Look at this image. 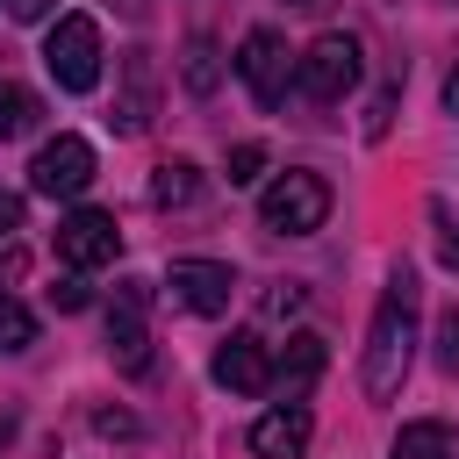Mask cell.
<instances>
[{"label":"cell","mask_w":459,"mask_h":459,"mask_svg":"<svg viewBox=\"0 0 459 459\" xmlns=\"http://www.w3.org/2000/svg\"><path fill=\"white\" fill-rule=\"evenodd\" d=\"M301 301H308V294H301V287H273V294H265V316H294V308H301Z\"/></svg>","instance_id":"obj_24"},{"label":"cell","mask_w":459,"mask_h":459,"mask_svg":"<svg viewBox=\"0 0 459 459\" xmlns=\"http://www.w3.org/2000/svg\"><path fill=\"white\" fill-rule=\"evenodd\" d=\"M50 7H57V0H7V14H14V22H43Z\"/></svg>","instance_id":"obj_26"},{"label":"cell","mask_w":459,"mask_h":459,"mask_svg":"<svg viewBox=\"0 0 459 459\" xmlns=\"http://www.w3.org/2000/svg\"><path fill=\"white\" fill-rule=\"evenodd\" d=\"M43 72L65 93H93L100 86V22L93 14H57V29L43 36Z\"/></svg>","instance_id":"obj_2"},{"label":"cell","mask_w":459,"mask_h":459,"mask_svg":"<svg viewBox=\"0 0 459 459\" xmlns=\"http://www.w3.org/2000/svg\"><path fill=\"white\" fill-rule=\"evenodd\" d=\"M294 86H301L308 100H323V108H330V100H344V93L359 86V43H351V36H337V29H330V36H316V43L294 57Z\"/></svg>","instance_id":"obj_4"},{"label":"cell","mask_w":459,"mask_h":459,"mask_svg":"<svg viewBox=\"0 0 459 459\" xmlns=\"http://www.w3.org/2000/svg\"><path fill=\"white\" fill-rule=\"evenodd\" d=\"M258 172H265V143H237L230 151V186H251Z\"/></svg>","instance_id":"obj_19"},{"label":"cell","mask_w":459,"mask_h":459,"mask_svg":"<svg viewBox=\"0 0 459 459\" xmlns=\"http://www.w3.org/2000/svg\"><path fill=\"white\" fill-rule=\"evenodd\" d=\"M201 194V165H186V158H165L158 172H151V201L158 208H186Z\"/></svg>","instance_id":"obj_13"},{"label":"cell","mask_w":459,"mask_h":459,"mask_svg":"<svg viewBox=\"0 0 459 459\" xmlns=\"http://www.w3.org/2000/svg\"><path fill=\"white\" fill-rule=\"evenodd\" d=\"M308 430H316L308 409H301V402H280L273 416L251 423V452H258V459H301V452H308Z\"/></svg>","instance_id":"obj_12"},{"label":"cell","mask_w":459,"mask_h":459,"mask_svg":"<svg viewBox=\"0 0 459 459\" xmlns=\"http://www.w3.org/2000/svg\"><path fill=\"white\" fill-rule=\"evenodd\" d=\"M387 459H452V430H445V423H430V416H423V423H402Z\"/></svg>","instance_id":"obj_14"},{"label":"cell","mask_w":459,"mask_h":459,"mask_svg":"<svg viewBox=\"0 0 459 459\" xmlns=\"http://www.w3.org/2000/svg\"><path fill=\"white\" fill-rule=\"evenodd\" d=\"M430 215H437V258H445V265H459V215H452L445 201H437Z\"/></svg>","instance_id":"obj_21"},{"label":"cell","mask_w":459,"mask_h":459,"mask_svg":"<svg viewBox=\"0 0 459 459\" xmlns=\"http://www.w3.org/2000/svg\"><path fill=\"white\" fill-rule=\"evenodd\" d=\"M29 344H36V316L14 294H0V351H29Z\"/></svg>","instance_id":"obj_18"},{"label":"cell","mask_w":459,"mask_h":459,"mask_svg":"<svg viewBox=\"0 0 459 459\" xmlns=\"http://www.w3.org/2000/svg\"><path fill=\"white\" fill-rule=\"evenodd\" d=\"M215 380H222L230 394H265V387H273V351H265V337H258V330L222 337V351H215Z\"/></svg>","instance_id":"obj_10"},{"label":"cell","mask_w":459,"mask_h":459,"mask_svg":"<svg viewBox=\"0 0 459 459\" xmlns=\"http://www.w3.org/2000/svg\"><path fill=\"white\" fill-rule=\"evenodd\" d=\"M409 351H416V273H394V280H387V294H380V308H373L366 366H359V380H366V394H373V402L402 394Z\"/></svg>","instance_id":"obj_1"},{"label":"cell","mask_w":459,"mask_h":459,"mask_svg":"<svg viewBox=\"0 0 459 459\" xmlns=\"http://www.w3.org/2000/svg\"><path fill=\"white\" fill-rule=\"evenodd\" d=\"M93 430H100V437H136V416H122V409H100V416H93Z\"/></svg>","instance_id":"obj_22"},{"label":"cell","mask_w":459,"mask_h":459,"mask_svg":"<svg viewBox=\"0 0 459 459\" xmlns=\"http://www.w3.org/2000/svg\"><path fill=\"white\" fill-rule=\"evenodd\" d=\"M7 437H14V423H7V416H0V445H7Z\"/></svg>","instance_id":"obj_28"},{"label":"cell","mask_w":459,"mask_h":459,"mask_svg":"<svg viewBox=\"0 0 459 459\" xmlns=\"http://www.w3.org/2000/svg\"><path fill=\"white\" fill-rule=\"evenodd\" d=\"M437 366H445V373H459V308H445V316H437Z\"/></svg>","instance_id":"obj_20"},{"label":"cell","mask_w":459,"mask_h":459,"mask_svg":"<svg viewBox=\"0 0 459 459\" xmlns=\"http://www.w3.org/2000/svg\"><path fill=\"white\" fill-rule=\"evenodd\" d=\"M237 294V273L222 258H172V301L194 316H222Z\"/></svg>","instance_id":"obj_9"},{"label":"cell","mask_w":459,"mask_h":459,"mask_svg":"<svg viewBox=\"0 0 459 459\" xmlns=\"http://www.w3.org/2000/svg\"><path fill=\"white\" fill-rule=\"evenodd\" d=\"M323 366H330V344H323L316 330H301V337H287V351L273 359V387H280L287 402H301V394L323 380Z\"/></svg>","instance_id":"obj_11"},{"label":"cell","mask_w":459,"mask_h":459,"mask_svg":"<svg viewBox=\"0 0 459 459\" xmlns=\"http://www.w3.org/2000/svg\"><path fill=\"white\" fill-rule=\"evenodd\" d=\"M36 115H43V100H36L29 86H14V79H0V143H14V136H29V129H36Z\"/></svg>","instance_id":"obj_16"},{"label":"cell","mask_w":459,"mask_h":459,"mask_svg":"<svg viewBox=\"0 0 459 459\" xmlns=\"http://www.w3.org/2000/svg\"><path fill=\"white\" fill-rule=\"evenodd\" d=\"M143 308H151V287H143V280H122V294H115V308H108V351H115L122 373H143V366H151Z\"/></svg>","instance_id":"obj_8"},{"label":"cell","mask_w":459,"mask_h":459,"mask_svg":"<svg viewBox=\"0 0 459 459\" xmlns=\"http://www.w3.org/2000/svg\"><path fill=\"white\" fill-rule=\"evenodd\" d=\"M237 72H244V86H251L258 108H280L287 86H294V57H287V43H280L273 29H251V36L237 43Z\"/></svg>","instance_id":"obj_7"},{"label":"cell","mask_w":459,"mask_h":459,"mask_svg":"<svg viewBox=\"0 0 459 459\" xmlns=\"http://www.w3.org/2000/svg\"><path fill=\"white\" fill-rule=\"evenodd\" d=\"M445 115H459V65H452V79H445Z\"/></svg>","instance_id":"obj_27"},{"label":"cell","mask_w":459,"mask_h":459,"mask_svg":"<svg viewBox=\"0 0 459 459\" xmlns=\"http://www.w3.org/2000/svg\"><path fill=\"white\" fill-rule=\"evenodd\" d=\"M115 251H122V230L108 208H72L57 222V258L72 273H100V265H115Z\"/></svg>","instance_id":"obj_6"},{"label":"cell","mask_w":459,"mask_h":459,"mask_svg":"<svg viewBox=\"0 0 459 459\" xmlns=\"http://www.w3.org/2000/svg\"><path fill=\"white\" fill-rule=\"evenodd\" d=\"M29 186H36L43 201L86 194V186H93V143H86V136H50V143L29 158Z\"/></svg>","instance_id":"obj_5"},{"label":"cell","mask_w":459,"mask_h":459,"mask_svg":"<svg viewBox=\"0 0 459 459\" xmlns=\"http://www.w3.org/2000/svg\"><path fill=\"white\" fill-rule=\"evenodd\" d=\"M179 79H186L194 93H215L222 65H215V43H208V36H194V43H186V57H179Z\"/></svg>","instance_id":"obj_17"},{"label":"cell","mask_w":459,"mask_h":459,"mask_svg":"<svg viewBox=\"0 0 459 459\" xmlns=\"http://www.w3.org/2000/svg\"><path fill=\"white\" fill-rule=\"evenodd\" d=\"M22 215H29V201H22L14 186H0V237H7V230H22Z\"/></svg>","instance_id":"obj_23"},{"label":"cell","mask_w":459,"mask_h":459,"mask_svg":"<svg viewBox=\"0 0 459 459\" xmlns=\"http://www.w3.org/2000/svg\"><path fill=\"white\" fill-rule=\"evenodd\" d=\"M143 122H151V57H129V93H122V108H115V129L136 136Z\"/></svg>","instance_id":"obj_15"},{"label":"cell","mask_w":459,"mask_h":459,"mask_svg":"<svg viewBox=\"0 0 459 459\" xmlns=\"http://www.w3.org/2000/svg\"><path fill=\"white\" fill-rule=\"evenodd\" d=\"M0 265H14V258H0Z\"/></svg>","instance_id":"obj_29"},{"label":"cell","mask_w":459,"mask_h":459,"mask_svg":"<svg viewBox=\"0 0 459 459\" xmlns=\"http://www.w3.org/2000/svg\"><path fill=\"white\" fill-rule=\"evenodd\" d=\"M50 301H57V308H86V287H79V280H57Z\"/></svg>","instance_id":"obj_25"},{"label":"cell","mask_w":459,"mask_h":459,"mask_svg":"<svg viewBox=\"0 0 459 459\" xmlns=\"http://www.w3.org/2000/svg\"><path fill=\"white\" fill-rule=\"evenodd\" d=\"M258 222H265L273 237H308V230H323V222H330V186H323V172H280V179L258 194Z\"/></svg>","instance_id":"obj_3"}]
</instances>
